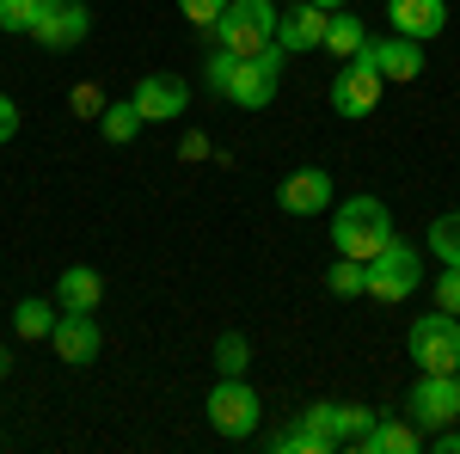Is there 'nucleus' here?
<instances>
[{
	"label": "nucleus",
	"mask_w": 460,
	"mask_h": 454,
	"mask_svg": "<svg viewBox=\"0 0 460 454\" xmlns=\"http://www.w3.org/2000/svg\"><path fill=\"white\" fill-rule=\"evenodd\" d=\"M246 369H252L246 332H221V338H215V375H246Z\"/></svg>",
	"instance_id": "obj_23"
},
{
	"label": "nucleus",
	"mask_w": 460,
	"mask_h": 454,
	"mask_svg": "<svg viewBox=\"0 0 460 454\" xmlns=\"http://www.w3.org/2000/svg\"><path fill=\"white\" fill-rule=\"evenodd\" d=\"M314 6H325V13H344V6H350V0H314Z\"/></svg>",
	"instance_id": "obj_35"
},
{
	"label": "nucleus",
	"mask_w": 460,
	"mask_h": 454,
	"mask_svg": "<svg viewBox=\"0 0 460 454\" xmlns=\"http://www.w3.org/2000/svg\"><path fill=\"white\" fill-rule=\"evenodd\" d=\"M105 105H111V99L99 93V86H74V93H68V111H74V117H93V123H99V117H105Z\"/></svg>",
	"instance_id": "obj_29"
},
{
	"label": "nucleus",
	"mask_w": 460,
	"mask_h": 454,
	"mask_svg": "<svg viewBox=\"0 0 460 454\" xmlns=\"http://www.w3.org/2000/svg\"><path fill=\"white\" fill-rule=\"evenodd\" d=\"M93 31V6L86 0H43V13H37L31 37L43 49H74V43H86Z\"/></svg>",
	"instance_id": "obj_10"
},
{
	"label": "nucleus",
	"mask_w": 460,
	"mask_h": 454,
	"mask_svg": "<svg viewBox=\"0 0 460 454\" xmlns=\"http://www.w3.org/2000/svg\"><path fill=\"white\" fill-rule=\"evenodd\" d=\"M270 449L277 454H338L344 449V405L338 399H314L295 430L270 436Z\"/></svg>",
	"instance_id": "obj_5"
},
{
	"label": "nucleus",
	"mask_w": 460,
	"mask_h": 454,
	"mask_svg": "<svg viewBox=\"0 0 460 454\" xmlns=\"http://www.w3.org/2000/svg\"><path fill=\"white\" fill-rule=\"evenodd\" d=\"M56 301H43V295H31V301H19V314H13V325H19V338H43L49 344V332H56Z\"/></svg>",
	"instance_id": "obj_22"
},
{
	"label": "nucleus",
	"mask_w": 460,
	"mask_h": 454,
	"mask_svg": "<svg viewBox=\"0 0 460 454\" xmlns=\"http://www.w3.org/2000/svg\"><path fill=\"white\" fill-rule=\"evenodd\" d=\"M424 449V430L405 418H387L381 412V423H375V436H368V454H418Z\"/></svg>",
	"instance_id": "obj_19"
},
{
	"label": "nucleus",
	"mask_w": 460,
	"mask_h": 454,
	"mask_svg": "<svg viewBox=\"0 0 460 454\" xmlns=\"http://www.w3.org/2000/svg\"><path fill=\"white\" fill-rule=\"evenodd\" d=\"M405 412H411L418 430H448V423H460V375H418Z\"/></svg>",
	"instance_id": "obj_9"
},
{
	"label": "nucleus",
	"mask_w": 460,
	"mask_h": 454,
	"mask_svg": "<svg viewBox=\"0 0 460 454\" xmlns=\"http://www.w3.org/2000/svg\"><path fill=\"white\" fill-rule=\"evenodd\" d=\"M436 307H442V314H460V264H442V277H436Z\"/></svg>",
	"instance_id": "obj_30"
},
{
	"label": "nucleus",
	"mask_w": 460,
	"mask_h": 454,
	"mask_svg": "<svg viewBox=\"0 0 460 454\" xmlns=\"http://www.w3.org/2000/svg\"><path fill=\"white\" fill-rule=\"evenodd\" d=\"M362 43H368V31H362V19L344 6V13H332V25H325V43H319V49H325V56H338V62H350Z\"/></svg>",
	"instance_id": "obj_20"
},
{
	"label": "nucleus",
	"mask_w": 460,
	"mask_h": 454,
	"mask_svg": "<svg viewBox=\"0 0 460 454\" xmlns=\"http://www.w3.org/2000/svg\"><path fill=\"white\" fill-rule=\"evenodd\" d=\"M277 19L283 13L270 0H227V13L215 19V43L234 49V56H258V49L277 43Z\"/></svg>",
	"instance_id": "obj_3"
},
{
	"label": "nucleus",
	"mask_w": 460,
	"mask_h": 454,
	"mask_svg": "<svg viewBox=\"0 0 460 454\" xmlns=\"http://www.w3.org/2000/svg\"><path fill=\"white\" fill-rule=\"evenodd\" d=\"M277 86H283V49L270 43V49H258V56H240V68L227 80V99L240 111H264L277 99Z\"/></svg>",
	"instance_id": "obj_8"
},
{
	"label": "nucleus",
	"mask_w": 460,
	"mask_h": 454,
	"mask_svg": "<svg viewBox=\"0 0 460 454\" xmlns=\"http://www.w3.org/2000/svg\"><path fill=\"white\" fill-rule=\"evenodd\" d=\"M411 362L418 375H460V319L442 307L411 319Z\"/></svg>",
	"instance_id": "obj_4"
},
{
	"label": "nucleus",
	"mask_w": 460,
	"mask_h": 454,
	"mask_svg": "<svg viewBox=\"0 0 460 454\" xmlns=\"http://www.w3.org/2000/svg\"><path fill=\"white\" fill-rule=\"evenodd\" d=\"M178 13H184L197 31H215V19L227 13V0H178Z\"/></svg>",
	"instance_id": "obj_28"
},
{
	"label": "nucleus",
	"mask_w": 460,
	"mask_h": 454,
	"mask_svg": "<svg viewBox=\"0 0 460 454\" xmlns=\"http://www.w3.org/2000/svg\"><path fill=\"white\" fill-rule=\"evenodd\" d=\"M277 203H283V215H325L332 209V173H325V166L288 173L283 184H277Z\"/></svg>",
	"instance_id": "obj_13"
},
{
	"label": "nucleus",
	"mask_w": 460,
	"mask_h": 454,
	"mask_svg": "<svg viewBox=\"0 0 460 454\" xmlns=\"http://www.w3.org/2000/svg\"><path fill=\"white\" fill-rule=\"evenodd\" d=\"M6 369H13V350L0 344V381H6Z\"/></svg>",
	"instance_id": "obj_34"
},
{
	"label": "nucleus",
	"mask_w": 460,
	"mask_h": 454,
	"mask_svg": "<svg viewBox=\"0 0 460 454\" xmlns=\"http://www.w3.org/2000/svg\"><path fill=\"white\" fill-rule=\"evenodd\" d=\"M429 449H436V454H460V423L436 430V436H429Z\"/></svg>",
	"instance_id": "obj_33"
},
{
	"label": "nucleus",
	"mask_w": 460,
	"mask_h": 454,
	"mask_svg": "<svg viewBox=\"0 0 460 454\" xmlns=\"http://www.w3.org/2000/svg\"><path fill=\"white\" fill-rule=\"evenodd\" d=\"M37 13H43V0H0V31H25L31 37V25H37Z\"/></svg>",
	"instance_id": "obj_27"
},
{
	"label": "nucleus",
	"mask_w": 460,
	"mask_h": 454,
	"mask_svg": "<svg viewBox=\"0 0 460 454\" xmlns=\"http://www.w3.org/2000/svg\"><path fill=\"white\" fill-rule=\"evenodd\" d=\"M375 423H381V412H375V405H344V449L368 454V436H375Z\"/></svg>",
	"instance_id": "obj_25"
},
{
	"label": "nucleus",
	"mask_w": 460,
	"mask_h": 454,
	"mask_svg": "<svg viewBox=\"0 0 460 454\" xmlns=\"http://www.w3.org/2000/svg\"><path fill=\"white\" fill-rule=\"evenodd\" d=\"M325 25H332V13H325V6L295 0L283 19H277V49H283V56H307V49L325 43Z\"/></svg>",
	"instance_id": "obj_12"
},
{
	"label": "nucleus",
	"mask_w": 460,
	"mask_h": 454,
	"mask_svg": "<svg viewBox=\"0 0 460 454\" xmlns=\"http://www.w3.org/2000/svg\"><path fill=\"white\" fill-rule=\"evenodd\" d=\"M325 289H332L338 301H356V295H368V264H362V258H344V252H338V264L325 271Z\"/></svg>",
	"instance_id": "obj_21"
},
{
	"label": "nucleus",
	"mask_w": 460,
	"mask_h": 454,
	"mask_svg": "<svg viewBox=\"0 0 460 454\" xmlns=\"http://www.w3.org/2000/svg\"><path fill=\"white\" fill-rule=\"evenodd\" d=\"M375 68H381V80H418L424 74V43L393 31L387 43H375Z\"/></svg>",
	"instance_id": "obj_17"
},
{
	"label": "nucleus",
	"mask_w": 460,
	"mask_h": 454,
	"mask_svg": "<svg viewBox=\"0 0 460 454\" xmlns=\"http://www.w3.org/2000/svg\"><path fill=\"white\" fill-rule=\"evenodd\" d=\"M234 68H240V56L215 43V49H209V62H203V86H209L215 99H227V80H234Z\"/></svg>",
	"instance_id": "obj_26"
},
{
	"label": "nucleus",
	"mask_w": 460,
	"mask_h": 454,
	"mask_svg": "<svg viewBox=\"0 0 460 454\" xmlns=\"http://www.w3.org/2000/svg\"><path fill=\"white\" fill-rule=\"evenodd\" d=\"M49 350L68 362V369H86L99 350H105V332L93 314H56V332H49Z\"/></svg>",
	"instance_id": "obj_11"
},
{
	"label": "nucleus",
	"mask_w": 460,
	"mask_h": 454,
	"mask_svg": "<svg viewBox=\"0 0 460 454\" xmlns=\"http://www.w3.org/2000/svg\"><path fill=\"white\" fill-rule=\"evenodd\" d=\"M129 99L142 105L147 123H172V117H184V105H190V86H184L178 74H147V80H136Z\"/></svg>",
	"instance_id": "obj_14"
},
{
	"label": "nucleus",
	"mask_w": 460,
	"mask_h": 454,
	"mask_svg": "<svg viewBox=\"0 0 460 454\" xmlns=\"http://www.w3.org/2000/svg\"><path fill=\"white\" fill-rule=\"evenodd\" d=\"M381 86H387V80L375 68V43H362L350 62L332 74V93H325V99H332L338 117H368V111L381 105Z\"/></svg>",
	"instance_id": "obj_6"
},
{
	"label": "nucleus",
	"mask_w": 460,
	"mask_h": 454,
	"mask_svg": "<svg viewBox=\"0 0 460 454\" xmlns=\"http://www.w3.org/2000/svg\"><path fill=\"white\" fill-rule=\"evenodd\" d=\"M215 147H209V136H203V129H184V136H178V160H209Z\"/></svg>",
	"instance_id": "obj_31"
},
{
	"label": "nucleus",
	"mask_w": 460,
	"mask_h": 454,
	"mask_svg": "<svg viewBox=\"0 0 460 454\" xmlns=\"http://www.w3.org/2000/svg\"><path fill=\"white\" fill-rule=\"evenodd\" d=\"M203 412H209V430L221 442H246L264 430V399H258V387L246 375H221L209 387V399H203Z\"/></svg>",
	"instance_id": "obj_2"
},
{
	"label": "nucleus",
	"mask_w": 460,
	"mask_h": 454,
	"mask_svg": "<svg viewBox=\"0 0 460 454\" xmlns=\"http://www.w3.org/2000/svg\"><path fill=\"white\" fill-rule=\"evenodd\" d=\"M13 136H19V105L0 93V141H13Z\"/></svg>",
	"instance_id": "obj_32"
},
{
	"label": "nucleus",
	"mask_w": 460,
	"mask_h": 454,
	"mask_svg": "<svg viewBox=\"0 0 460 454\" xmlns=\"http://www.w3.org/2000/svg\"><path fill=\"white\" fill-rule=\"evenodd\" d=\"M99 301H105V277L93 264H68L56 277V307L62 314H99Z\"/></svg>",
	"instance_id": "obj_16"
},
{
	"label": "nucleus",
	"mask_w": 460,
	"mask_h": 454,
	"mask_svg": "<svg viewBox=\"0 0 460 454\" xmlns=\"http://www.w3.org/2000/svg\"><path fill=\"white\" fill-rule=\"evenodd\" d=\"M142 129H147V117H142V105H136V99H111L105 117H99V136H105L111 147H129Z\"/></svg>",
	"instance_id": "obj_18"
},
{
	"label": "nucleus",
	"mask_w": 460,
	"mask_h": 454,
	"mask_svg": "<svg viewBox=\"0 0 460 454\" xmlns=\"http://www.w3.org/2000/svg\"><path fill=\"white\" fill-rule=\"evenodd\" d=\"M399 240L393 234V215L381 197H350V203H338L332 209V245L344 252V258H375V252H387V245Z\"/></svg>",
	"instance_id": "obj_1"
},
{
	"label": "nucleus",
	"mask_w": 460,
	"mask_h": 454,
	"mask_svg": "<svg viewBox=\"0 0 460 454\" xmlns=\"http://www.w3.org/2000/svg\"><path fill=\"white\" fill-rule=\"evenodd\" d=\"M387 19H393L399 37L429 43V37H442V25H448V0H387Z\"/></svg>",
	"instance_id": "obj_15"
},
{
	"label": "nucleus",
	"mask_w": 460,
	"mask_h": 454,
	"mask_svg": "<svg viewBox=\"0 0 460 454\" xmlns=\"http://www.w3.org/2000/svg\"><path fill=\"white\" fill-rule=\"evenodd\" d=\"M429 252H436V264H460V209L429 221Z\"/></svg>",
	"instance_id": "obj_24"
},
{
	"label": "nucleus",
	"mask_w": 460,
	"mask_h": 454,
	"mask_svg": "<svg viewBox=\"0 0 460 454\" xmlns=\"http://www.w3.org/2000/svg\"><path fill=\"white\" fill-rule=\"evenodd\" d=\"M418 289H424V258H418L405 240H393L387 252L368 258V295H375V301L399 307V301H411Z\"/></svg>",
	"instance_id": "obj_7"
}]
</instances>
